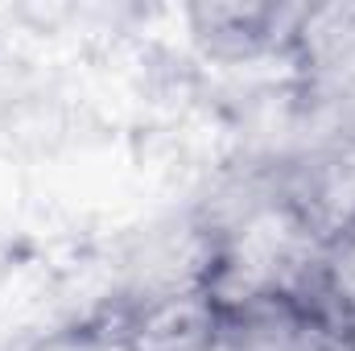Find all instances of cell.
Returning a JSON list of instances; mask_svg holds the SVG:
<instances>
[{
	"label": "cell",
	"instance_id": "7a4b0ae2",
	"mask_svg": "<svg viewBox=\"0 0 355 351\" xmlns=\"http://www.w3.org/2000/svg\"><path fill=\"white\" fill-rule=\"evenodd\" d=\"M215 351H355V331L302 289H261L223 298Z\"/></svg>",
	"mask_w": 355,
	"mask_h": 351
},
{
	"label": "cell",
	"instance_id": "3957f363",
	"mask_svg": "<svg viewBox=\"0 0 355 351\" xmlns=\"http://www.w3.org/2000/svg\"><path fill=\"white\" fill-rule=\"evenodd\" d=\"M223 298L211 285L120 298L112 306L116 351H215Z\"/></svg>",
	"mask_w": 355,
	"mask_h": 351
},
{
	"label": "cell",
	"instance_id": "6da1fadb",
	"mask_svg": "<svg viewBox=\"0 0 355 351\" xmlns=\"http://www.w3.org/2000/svg\"><path fill=\"white\" fill-rule=\"evenodd\" d=\"M190 46L215 67L297 62L306 54L314 8L277 0H207L186 12Z\"/></svg>",
	"mask_w": 355,
	"mask_h": 351
},
{
	"label": "cell",
	"instance_id": "277c9868",
	"mask_svg": "<svg viewBox=\"0 0 355 351\" xmlns=\"http://www.w3.org/2000/svg\"><path fill=\"white\" fill-rule=\"evenodd\" d=\"M310 289L314 298H322L331 314H339L355 331V215L322 236L310 268Z\"/></svg>",
	"mask_w": 355,
	"mask_h": 351
}]
</instances>
